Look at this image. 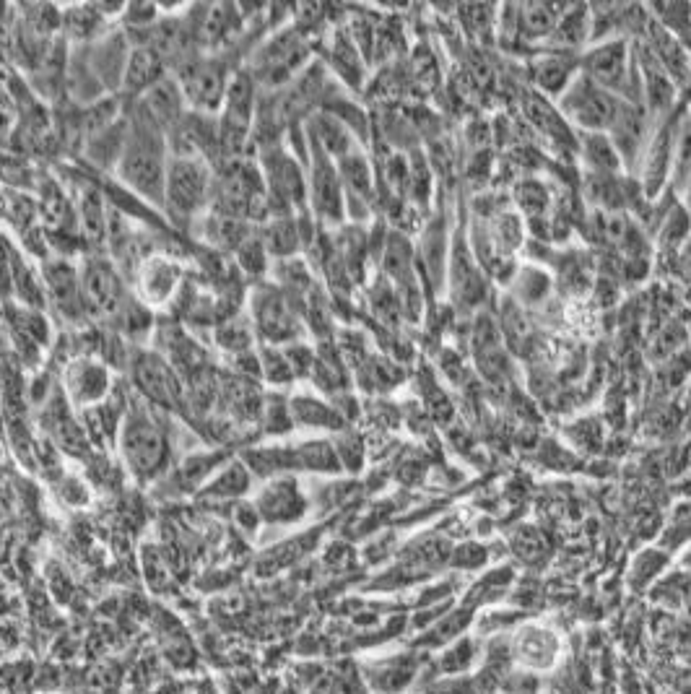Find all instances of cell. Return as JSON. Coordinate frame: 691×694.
I'll list each match as a JSON object with an SVG mask.
<instances>
[{
  "label": "cell",
  "mask_w": 691,
  "mask_h": 694,
  "mask_svg": "<svg viewBox=\"0 0 691 694\" xmlns=\"http://www.w3.org/2000/svg\"><path fill=\"white\" fill-rule=\"evenodd\" d=\"M169 156L172 154L164 130L138 104L128 120V138L117 162V177L138 195L164 206V177H167Z\"/></svg>",
  "instance_id": "cell-1"
},
{
  "label": "cell",
  "mask_w": 691,
  "mask_h": 694,
  "mask_svg": "<svg viewBox=\"0 0 691 694\" xmlns=\"http://www.w3.org/2000/svg\"><path fill=\"white\" fill-rule=\"evenodd\" d=\"M117 448L123 455L125 468L130 471L133 479L143 484L149 481H159L167 474L169 466V437L164 427L156 422L154 416H149L143 409L133 406L128 409L117 435Z\"/></svg>",
  "instance_id": "cell-2"
},
{
  "label": "cell",
  "mask_w": 691,
  "mask_h": 694,
  "mask_svg": "<svg viewBox=\"0 0 691 694\" xmlns=\"http://www.w3.org/2000/svg\"><path fill=\"white\" fill-rule=\"evenodd\" d=\"M247 318L265 346H289L302 341L304 302L291 297L278 284H263L252 292Z\"/></svg>",
  "instance_id": "cell-3"
},
{
  "label": "cell",
  "mask_w": 691,
  "mask_h": 694,
  "mask_svg": "<svg viewBox=\"0 0 691 694\" xmlns=\"http://www.w3.org/2000/svg\"><path fill=\"white\" fill-rule=\"evenodd\" d=\"M258 78L247 68H237L227 86V97L219 112V156L221 162L245 156L250 143L252 125H255V107H258Z\"/></svg>",
  "instance_id": "cell-4"
},
{
  "label": "cell",
  "mask_w": 691,
  "mask_h": 694,
  "mask_svg": "<svg viewBox=\"0 0 691 694\" xmlns=\"http://www.w3.org/2000/svg\"><path fill=\"white\" fill-rule=\"evenodd\" d=\"M214 167L198 156H169L164 177V206L180 216H195L211 208Z\"/></svg>",
  "instance_id": "cell-5"
},
{
  "label": "cell",
  "mask_w": 691,
  "mask_h": 694,
  "mask_svg": "<svg viewBox=\"0 0 691 694\" xmlns=\"http://www.w3.org/2000/svg\"><path fill=\"white\" fill-rule=\"evenodd\" d=\"M258 164L271 216H286L291 214V208H302L307 203V175L289 151L281 149L278 143H268L260 151Z\"/></svg>",
  "instance_id": "cell-6"
},
{
  "label": "cell",
  "mask_w": 691,
  "mask_h": 694,
  "mask_svg": "<svg viewBox=\"0 0 691 694\" xmlns=\"http://www.w3.org/2000/svg\"><path fill=\"white\" fill-rule=\"evenodd\" d=\"M232 73L219 58H193L177 73V84L188 110L201 115H219Z\"/></svg>",
  "instance_id": "cell-7"
},
{
  "label": "cell",
  "mask_w": 691,
  "mask_h": 694,
  "mask_svg": "<svg viewBox=\"0 0 691 694\" xmlns=\"http://www.w3.org/2000/svg\"><path fill=\"white\" fill-rule=\"evenodd\" d=\"M624 99L593 84L588 76L575 78L562 94V112L588 133H608L616 123Z\"/></svg>",
  "instance_id": "cell-8"
},
{
  "label": "cell",
  "mask_w": 691,
  "mask_h": 694,
  "mask_svg": "<svg viewBox=\"0 0 691 694\" xmlns=\"http://www.w3.org/2000/svg\"><path fill=\"white\" fill-rule=\"evenodd\" d=\"M130 377L146 401L162 409H180L185 403V385L180 372L159 351H138L130 364Z\"/></svg>",
  "instance_id": "cell-9"
},
{
  "label": "cell",
  "mask_w": 691,
  "mask_h": 694,
  "mask_svg": "<svg viewBox=\"0 0 691 694\" xmlns=\"http://www.w3.org/2000/svg\"><path fill=\"white\" fill-rule=\"evenodd\" d=\"M310 143V177H307V201L312 203L317 219L325 224H338L346 214V193H343V182L338 175L336 162L325 154L317 143Z\"/></svg>",
  "instance_id": "cell-10"
},
{
  "label": "cell",
  "mask_w": 691,
  "mask_h": 694,
  "mask_svg": "<svg viewBox=\"0 0 691 694\" xmlns=\"http://www.w3.org/2000/svg\"><path fill=\"white\" fill-rule=\"evenodd\" d=\"M81 276V297L91 315H123L125 286L115 263L107 258H86L78 268Z\"/></svg>",
  "instance_id": "cell-11"
},
{
  "label": "cell",
  "mask_w": 691,
  "mask_h": 694,
  "mask_svg": "<svg viewBox=\"0 0 691 694\" xmlns=\"http://www.w3.org/2000/svg\"><path fill=\"white\" fill-rule=\"evenodd\" d=\"M112 388L115 383H112L110 367L99 359L78 357L63 372L65 401L71 403L73 409H99L110 398Z\"/></svg>",
  "instance_id": "cell-12"
},
{
  "label": "cell",
  "mask_w": 691,
  "mask_h": 694,
  "mask_svg": "<svg viewBox=\"0 0 691 694\" xmlns=\"http://www.w3.org/2000/svg\"><path fill=\"white\" fill-rule=\"evenodd\" d=\"M255 507L263 523L289 526V523H299L310 513V497L302 492L297 476L286 474L265 481V487L255 497Z\"/></svg>",
  "instance_id": "cell-13"
},
{
  "label": "cell",
  "mask_w": 691,
  "mask_h": 694,
  "mask_svg": "<svg viewBox=\"0 0 691 694\" xmlns=\"http://www.w3.org/2000/svg\"><path fill=\"white\" fill-rule=\"evenodd\" d=\"M510 656L517 666L528 669V674H541L556 666L562 656V640L543 624H525L512 637Z\"/></svg>",
  "instance_id": "cell-14"
},
{
  "label": "cell",
  "mask_w": 691,
  "mask_h": 694,
  "mask_svg": "<svg viewBox=\"0 0 691 694\" xmlns=\"http://www.w3.org/2000/svg\"><path fill=\"white\" fill-rule=\"evenodd\" d=\"M182 286V268L167 255H151L138 268V297L149 307L167 305Z\"/></svg>",
  "instance_id": "cell-15"
},
{
  "label": "cell",
  "mask_w": 691,
  "mask_h": 694,
  "mask_svg": "<svg viewBox=\"0 0 691 694\" xmlns=\"http://www.w3.org/2000/svg\"><path fill=\"white\" fill-rule=\"evenodd\" d=\"M42 289L47 297L58 305L65 318H78V312H86L84 297H81V276L78 268L68 260H47L42 268Z\"/></svg>",
  "instance_id": "cell-16"
},
{
  "label": "cell",
  "mask_w": 691,
  "mask_h": 694,
  "mask_svg": "<svg viewBox=\"0 0 691 694\" xmlns=\"http://www.w3.org/2000/svg\"><path fill=\"white\" fill-rule=\"evenodd\" d=\"M582 68H585L582 76H588L593 84L616 94L621 89V84L629 78L627 45L621 39H616V42H606V45L595 47V50H590V55H585Z\"/></svg>",
  "instance_id": "cell-17"
},
{
  "label": "cell",
  "mask_w": 691,
  "mask_h": 694,
  "mask_svg": "<svg viewBox=\"0 0 691 694\" xmlns=\"http://www.w3.org/2000/svg\"><path fill=\"white\" fill-rule=\"evenodd\" d=\"M167 78V63L162 55L149 45L133 47V52L125 60L123 68V91L130 97H143L149 94L156 84Z\"/></svg>",
  "instance_id": "cell-18"
},
{
  "label": "cell",
  "mask_w": 691,
  "mask_h": 694,
  "mask_svg": "<svg viewBox=\"0 0 691 694\" xmlns=\"http://www.w3.org/2000/svg\"><path fill=\"white\" fill-rule=\"evenodd\" d=\"M141 107L164 130V136H169L182 123L185 112H188V104H185V97H182L177 78H164L162 84H156L149 94H143Z\"/></svg>",
  "instance_id": "cell-19"
},
{
  "label": "cell",
  "mask_w": 691,
  "mask_h": 694,
  "mask_svg": "<svg viewBox=\"0 0 691 694\" xmlns=\"http://www.w3.org/2000/svg\"><path fill=\"white\" fill-rule=\"evenodd\" d=\"M258 237L260 242H263L265 253L278 260L297 258V253L304 247L302 232H299V221L294 214L265 219L258 229Z\"/></svg>",
  "instance_id": "cell-20"
},
{
  "label": "cell",
  "mask_w": 691,
  "mask_h": 694,
  "mask_svg": "<svg viewBox=\"0 0 691 694\" xmlns=\"http://www.w3.org/2000/svg\"><path fill=\"white\" fill-rule=\"evenodd\" d=\"M419 663L414 656H393L385 661L375 663L364 671L369 689H375V694H403L408 684L416 679Z\"/></svg>",
  "instance_id": "cell-21"
},
{
  "label": "cell",
  "mask_w": 691,
  "mask_h": 694,
  "mask_svg": "<svg viewBox=\"0 0 691 694\" xmlns=\"http://www.w3.org/2000/svg\"><path fill=\"white\" fill-rule=\"evenodd\" d=\"M291 422L297 427L307 429H323V432H341L346 429V419L341 411L330 403L320 401V398L310 396V393H299V396L289 398Z\"/></svg>",
  "instance_id": "cell-22"
},
{
  "label": "cell",
  "mask_w": 691,
  "mask_h": 694,
  "mask_svg": "<svg viewBox=\"0 0 691 694\" xmlns=\"http://www.w3.org/2000/svg\"><path fill=\"white\" fill-rule=\"evenodd\" d=\"M294 453V471H312V474H341V461L330 440H307L291 448Z\"/></svg>",
  "instance_id": "cell-23"
},
{
  "label": "cell",
  "mask_w": 691,
  "mask_h": 694,
  "mask_svg": "<svg viewBox=\"0 0 691 694\" xmlns=\"http://www.w3.org/2000/svg\"><path fill=\"white\" fill-rule=\"evenodd\" d=\"M250 484V468H247L245 463L234 461L221 468L219 474L211 479V484H206V487L201 489V494L203 497H214V500H239V497H245V494L250 492Z\"/></svg>",
  "instance_id": "cell-24"
},
{
  "label": "cell",
  "mask_w": 691,
  "mask_h": 694,
  "mask_svg": "<svg viewBox=\"0 0 691 694\" xmlns=\"http://www.w3.org/2000/svg\"><path fill=\"white\" fill-rule=\"evenodd\" d=\"M582 156L593 175H614L621 167V156L606 133H588L582 138Z\"/></svg>",
  "instance_id": "cell-25"
},
{
  "label": "cell",
  "mask_w": 691,
  "mask_h": 694,
  "mask_svg": "<svg viewBox=\"0 0 691 694\" xmlns=\"http://www.w3.org/2000/svg\"><path fill=\"white\" fill-rule=\"evenodd\" d=\"M221 458L219 453H208V455H188L185 463L175 471L172 481L177 484L180 492H190V489H203L206 487V479L214 474L219 468Z\"/></svg>",
  "instance_id": "cell-26"
},
{
  "label": "cell",
  "mask_w": 691,
  "mask_h": 694,
  "mask_svg": "<svg viewBox=\"0 0 691 694\" xmlns=\"http://www.w3.org/2000/svg\"><path fill=\"white\" fill-rule=\"evenodd\" d=\"M255 338L258 336H255V328H252L247 315H234V318H227L216 328V344L229 351L232 357L242 354V351H250Z\"/></svg>",
  "instance_id": "cell-27"
},
{
  "label": "cell",
  "mask_w": 691,
  "mask_h": 694,
  "mask_svg": "<svg viewBox=\"0 0 691 694\" xmlns=\"http://www.w3.org/2000/svg\"><path fill=\"white\" fill-rule=\"evenodd\" d=\"M60 26L73 39H89L104 26L102 6H73L60 13Z\"/></svg>",
  "instance_id": "cell-28"
},
{
  "label": "cell",
  "mask_w": 691,
  "mask_h": 694,
  "mask_svg": "<svg viewBox=\"0 0 691 694\" xmlns=\"http://www.w3.org/2000/svg\"><path fill=\"white\" fill-rule=\"evenodd\" d=\"M671 154H673V141L666 130H663V133L655 136L653 146H650V151H647V180H645L647 193H655L660 182H663L668 167H671Z\"/></svg>",
  "instance_id": "cell-29"
},
{
  "label": "cell",
  "mask_w": 691,
  "mask_h": 694,
  "mask_svg": "<svg viewBox=\"0 0 691 694\" xmlns=\"http://www.w3.org/2000/svg\"><path fill=\"white\" fill-rule=\"evenodd\" d=\"M260 372H263L265 383L276 385V388H284L291 380H297L281 346H263L260 349Z\"/></svg>",
  "instance_id": "cell-30"
},
{
  "label": "cell",
  "mask_w": 691,
  "mask_h": 694,
  "mask_svg": "<svg viewBox=\"0 0 691 694\" xmlns=\"http://www.w3.org/2000/svg\"><path fill=\"white\" fill-rule=\"evenodd\" d=\"M515 201L520 206V211L528 214V219L533 221L546 214V208H549V190L538 180H523L515 188Z\"/></svg>",
  "instance_id": "cell-31"
},
{
  "label": "cell",
  "mask_w": 691,
  "mask_h": 694,
  "mask_svg": "<svg viewBox=\"0 0 691 694\" xmlns=\"http://www.w3.org/2000/svg\"><path fill=\"white\" fill-rule=\"evenodd\" d=\"M536 76L543 89L559 94L572 84V63L564 58H546L536 65Z\"/></svg>",
  "instance_id": "cell-32"
},
{
  "label": "cell",
  "mask_w": 691,
  "mask_h": 694,
  "mask_svg": "<svg viewBox=\"0 0 691 694\" xmlns=\"http://www.w3.org/2000/svg\"><path fill=\"white\" fill-rule=\"evenodd\" d=\"M234 255H237L239 268L245 273H250V276H263V273L268 271V263H271V255L265 253L258 232L250 234V237L234 250Z\"/></svg>",
  "instance_id": "cell-33"
},
{
  "label": "cell",
  "mask_w": 691,
  "mask_h": 694,
  "mask_svg": "<svg viewBox=\"0 0 691 694\" xmlns=\"http://www.w3.org/2000/svg\"><path fill=\"white\" fill-rule=\"evenodd\" d=\"M554 13L549 6H525L520 8V16H517V26L520 32L528 34V37H543L556 29Z\"/></svg>",
  "instance_id": "cell-34"
},
{
  "label": "cell",
  "mask_w": 691,
  "mask_h": 694,
  "mask_svg": "<svg viewBox=\"0 0 691 694\" xmlns=\"http://www.w3.org/2000/svg\"><path fill=\"white\" fill-rule=\"evenodd\" d=\"M588 13H585V8H575V11H569L564 19L556 21V29H554V39H559L562 45H580L582 39H585V34H588Z\"/></svg>",
  "instance_id": "cell-35"
},
{
  "label": "cell",
  "mask_w": 691,
  "mask_h": 694,
  "mask_svg": "<svg viewBox=\"0 0 691 694\" xmlns=\"http://www.w3.org/2000/svg\"><path fill=\"white\" fill-rule=\"evenodd\" d=\"M260 416H263L265 429H268L271 435H284V432H289V429L294 427V422H291L289 401H286V398H278V396L265 398Z\"/></svg>",
  "instance_id": "cell-36"
},
{
  "label": "cell",
  "mask_w": 691,
  "mask_h": 694,
  "mask_svg": "<svg viewBox=\"0 0 691 694\" xmlns=\"http://www.w3.org/2000/svg\"><path fill=\"white\" fill-rule=\"evenodd\" d=\"M476 661V645L471 640H458L453 648L445 650V656L440 658L442 674H463L471 669V663Z\"/></svg>",
  "instance_id": "cell-37"
},
{
  "label": "cell",
  "mask_w": 691,
  "mask_h": 694,
  "mask_svg": "<svg viewBox=\"0 0 691 694\" xmlns=\"http://www.w3.org/2000/svg\"><path fill=\"white\" fill-rule=\"evenodd\" d=\"M81 219H84L86 232L94 234V237H102L107 221H104V203L102 195L97 190H89L81 201Z\"/></svg>",
  "instance_id": "cell-38"
},
{
  "label": "cell",
  "mask_w": 691,
  "mask_h": 694,
  "mask_svg": "<svg viewBox=\"0 0 691 694\" xmlns=\"http://www.w3.org/2000/svg\"><path fill=\"white\" fill-rule=\"evenodd\" d=\"M281 349H284L286 359H289V367L291 372H294V377H312L317 359L315 349H310V346L302 344V341H294V344L281 346Z\"/></svg>",
  "instance_id": "cell-39"
},
{
  "label": "cell",
  "mask_w": 691,
  "mask_h": 694,
  "mask_svg": "<svg viewBox=\"0 0 691 694\" xmlns=\"http://www.w3.org/2000/svg\"><path fill=\"white\" fill-rule=\"evenodd\" d=\"M663 565H666V557L660 552H645L640 554V557L634 559V567H632V583L637 591H642L650 580L658 575L660 570H663Z\"/></svg>",
  "instance_id": "cell-40"
},
{
  "label": "cell",
  "mask_w": 691,
  "mask_h": 694,
  "mask_svg": "<svg viewBox=\"0 0 691 694\" xmlns=\"http://www.w3.org/2000/svg\"><path fill=\"white\" fill-rule=\"evenodd\" d=\"M333 448H336L338 461H341V468H346V471H359V468H362L364 448H362V440H359V437L356 435L336 437Z\"/></svg>",
  "instance_id": "cell-41"
},
{
  "label": "cell",
  "mask_w": 691,
  "mask_h": 694,
  "mask_svg": "<svg viewBox=\"0 0 691 694\" xmlns=\"http://www.w3.org/2000/svg\"><path fill=\"white\" fill-rule=\"evenodd\" d=\"M486 562V552L478 544H465L463 549L453 554V565L463 567V570H476Z\"/></svg>",
  "instance_id": "cell-42"
},
{
  "label": "cell",
  "mask_w": 691,
  "mask_h": 694,
  "mask_svg": "<svg viewBox=\"0 0 691 694\" xmlns=\"http://www.w3.org/2000/svg\"><path fill=\"white\" fill-rule=\"evenodd\" d=\"M691 533V507H684V510H679V515H676V520L671 523V528H668V539H673L671 544H684L686 539H689Z\"/></svg>",
  "instance_id": "cell-43"
},
{
  "label": "cell",
  "mask_w": 691,
  "mask_h": 694,
  "mask_svg": "<svg viewBox=\"0 0 691 694\" xmlns=\"http://www.w3.org/2000/svg\"><path fill=\"white\" fill-rule=\"evenodd\" d=\"M686 565H689V567H691V552H689V554H686Z\"/></svg>",
  "instance_id": "cell-44"
},
{
  "label": "cell",
  "mask_w": 691,
  "mask_h": 694,
  "mask_svg": "<svg viewBox=\"0 0 691 694\" xmlns=\"http://www.w3.org/2000/svg\"><path fill=\"white\" fill-rule=\"evenodd\" d=\"M689 255H691V237H689Z\"/></svg>",
  "instance_id": "cell-45"
}]
</instances>
